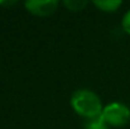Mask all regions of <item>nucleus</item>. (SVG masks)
I'll use <instances>...</instances> for the list:
<instances>
[{
    "label": "nucleus",
    "instance_id": "3",
    "mask_svg": "<svg viewBox=\"0 0 130 129\" xmlns=\"http://www.w3.org/2000/svg\"><path fill=\"white\" fill-rule=\"evenodd\" d=\"M58 6L57 0H28L25 3V8L39 17H47L56 11Z\"/></svg>",
    "mask_w": 130,
    "mask_h": 129
},
{
    "label": "nucleus",
    "instance_id": "4",
    "mask_svg": "<svg viewBox=\"0 0 130 129\" xmlns=\"http://www.w3.org/2000/svg\"><path fill=\"white\" fill-rule=\"evenodd\" d=\"M93 4L100 8L101 10H105V11H115L120 5H121V1L120 0H101V1H93Z\"/></svg>",
    "mask_w": 130,
    "mask_h": 129
},
{
    "label": "nucleus",
    "instance_id": "7",
    "mask_svg": "<svg viewBox=\"0 0 130 129\" xmlns=\"http://www.w3.org/2000/svg\"><path fill=\"white\" fill-rule=\"evenodd\" d=\"M123 28L126 33L130 34V9L125 13V15L123 17Z\"/></svg>",
    "mask_w": 130,
    "mask_h": 129
},
{
    "label": "nucleus",
    "instance_id": "2",
    "mask_svg": "<svg viewBox=\"0 0 130 129\" xmlns=\"http://www.w3.org/2000/svg\"><path fill=\"white\" fill-rule=\"evenodd\" d=\"M101 118L105 120L107 125L123 127L129 123L130 109L121 103H111L104 108Z\"/></svg>",
    "mask_w": 130,
    "mask_h": 129
},
{
    "label": "nucleus",
    "instance_id": "5",
    "mask_svg": "<svg viewBox=\"0 0 130 129\" xmlns=\"http://www.w3.org/2000/svg\"><path fill=\"white\" fill-rule=\"evenodd\" d=\"M85 127H86V129H109V125L105 123V120L101 117L88 119Z\"/></svg>",
    "mask_w": 130,
    "mask_h": 129
},
{
    "label": "nucleus",
    "instance_id": "6",
    "mask_svg": "<svg viewBox=\"0 0 130 129\" xmlns=\"http://www.w3.org/2000/svg\"><path fill=\"white\" fill-rule=\"evenodd\" d=\"M64 5H66L70 10L78 11V10H82V9L86 6L87 1H81V0H66V1H64Z\"/></svg>",
    "mask_w": 130,
    "mask_h": 129
},
{
    "label": "nucleus",
    "instance_id": "1",
    "mask_svg": "<svg viewBox=\"0 0 130 129\" xmlns=\"http://www.w3.org/2000/svg\"><path fill=\"white\" fill-rule=\"evenodd\" d=\"M71 105L77 114L87 119L101 117L104 110L100 97L93 91L87 89H80L72 95Z\"/></svg>",
    "mask_w": 130,
    "mask_h": 129
}]
</instances>
